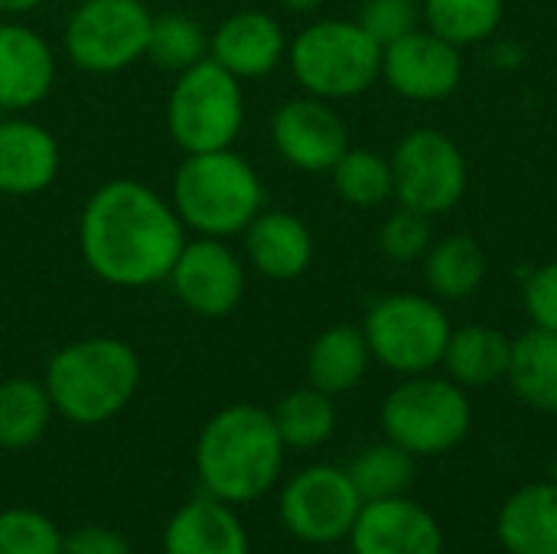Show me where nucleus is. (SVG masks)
Masks as SVG:
<instances>
[{
  "label": "nucleus",
  "instance_id": "nucleus-3",
  "mask_svg": "<svg viewBox=\"0 0 557 554\" xmlns=\"http://www.w3.org/2000/svg\"><path fill=\"white\" fill-rule=\"evenodd\" d=\"M59 418L98 428L117 418L140 389V359L117 336H88L62 346L42 376Z\"/></svg>",
  "mask_w": 557,
  "mask_h": 554
},
{
  "label": "nucleus",
  "instance_id": "nucleus-18",
  "mask_svg": "<svg viewBox=\"0 0 557 554\" xmlns=\"http://www.w3.org/2000/svg\"><path fill=\"white\" fill-rule=\"evenodd\" d=\"M62 167V150L55 134L26 118H0V196H39L46 193Z\"/></svg>",
  "mask_w": 557,
  "mask_h": 554
},
{
  "label": "nucleus",
  "instance_id": "nucleus-21",
  "mask_svg": "<svg viewBox=\"0 0 557 554\" xmlns=\"http://www.w3.org/2000/svg\"><path fill=\"white\" fill-rule=\"evenodd\" d=\"M496 542L506 554H557V483L519 487L496 516Z\"/></svg>",
  "mask_w": 557,
  "mask_h": 554
},
{
  "label": "nucleus",
  "instance_id": "nucleus-37",
  "mask_svg": "<svg viewBox=\"0 0 557 554\" xmlns=\"http://www.w3.org/2000/svg\"><path fill=\"white\" fill-rule=\"evenodd\" d=\"M46 0H0V20H20L33 10H39Z\"/></svg>",
  "mask_w": 557,
  "mask_h": 554
},
{
  "label": "nucleus",
  "instance_id": "nucleus-20",
  "mask_svg": "<svg viewBox=\"0 0 557 554\" xmlns=\"http://www.w3.org/2000/svg\"><path fill=\"white\" fill-rule=\"evenodd\" d=\"M245 235L248 264L271 281H294L313 264V232L284 209H261Z\"/></svg>",
  "mask_w": 557,
  "mask_h": 554
},
{
  "label": "nucleus",
  "instance_id": "nucleus-12",
  "mask_svg": "<svg viewBox=\"0 0 557 554\" xmlns=\"http://www.w3.org/2000/svg\"><path fill=\"white\" fill-rule=\"evenodd\" d=\"M173 297L202 320L228 317L245 297V261L225 238H186L176 264L166 274Z\"/></svg>",
  "mask_w": 557,
  "mask_h": 554
},
{
  "label": "nucleus",
  "instance_id": "nucleus-4",
  "mask_svg": "<svg viewBox=\"0 0 557 554\" xmlns=\"http://www.w3.org/2000/svg\"><path fill=\"white\" fill-rule=\"evenodd\" d=\"M170 202L186 232L202 238L242 235L264 209L268 193L258 170L228 150L183 153L170 183Z\"/></svg>",
  "mask_w": 557,
  "mask_h": 554
},
{
  "label": "nucleus",
  "instance_id": "nucleus-22",
  "mask_svg": "<svg viewBox=\"0 0 557 554\" xmlns=\"http://www.w3.org/2000/svg\"><path fill=\"white\" fill-rule=\"evenodd\" d=\"M512 359V340L483 323H470L450 333L444 349V376L454 379L460 389H493L506 382Z\"/></svg>",
  "mask_w": 557,
  "mask_h": 554
},
{
  "label": "nucleus",
  "instance_id": "nucleus-6",
  "mask_svg": "<svg viewBox=\"0 0 557 554\" xmlns=\"http://www.w3.org/2000/svg\"><path fill=\"white\" fill-rule=\"evenodd\" d=\"M379 421L385 441L411 457H444L470 438L473 405L454 379L424 372L401 379L385 395Z\"/></svg>",
  "mask_w": 557,
  "mask_h": 554
},
{
  "label": "nucleus",
  "instance_id": "nucleus-7",
  "mask_svg": "<svg viewBox=\"0 0 557 554\" xmlns=\"http://www.w3.org/2000/svg\"><path fill=\"white\" fill-rule=\"evenodd\" d=\"M245 127L242 78L202 59L183 72L166 98V134L183 153L228 150Z\"/></svg>",
  "mask_w": 557,
  "mask_h": 554
},
{
  "label": "nucleus",
  "instance_id": "nucleus-14",
  "mask_svg": "<svg viewBox=\"0 0 557 554\" xmlns=\"http://www.w3.org/2000/svg\"><path fill=\"white\" fill-rule=\"evenodd\" d=\"M463 78V56L428 26L382 49V82L408 101H444Z\"/></svg>",
  "mask_w": 557,
  "mask_h": 554
},
{
  "label": "nucleus",
  "instance_id": "nucleus-23",
  "mask_svg": "<svg viewBox=\"0 0 557 554\" xmlns=\"http://www.w3.org/2000/svg\"><path fill=\"white\" fill-rule=\"evenodd\" d=\"M369 366H372V353L362 327L336 323L313 340L307 353V382L336 398L359 389Z\"/></svg>",
  "mask_w": 557,
  "mask_h": 554
},
{
  "label": "nucleus",
  "instance_id": "nucleus-39",
  "mask_svg": "<svg viewBox=\"0 0 557 554\" xmlns=\"http://www.w3.org/2000/svg\"><path fill=\"white\" fill-rule=\"evenodd\" d=\"M552 480L557 483V457H555V464H552Z\"/></svg>",
  "mask_w": 557,
  "mask_h": 554
},
{
  "label": "nucleus",
  "instance_id": "nucleus-28",
  "mask_svg": "<svg viewBox=\"0 0 557 554\" xmlns=\"http://www.w3.org/2000/svg\"><path fill=\"white\" fill-rule=\"evenodd\" d=\"M352 487L359 490L362 503L372 500H392V496H408V487L414 483L418 473V457H411L405 447L382 441L352 457L346 467Z\"/></svg>",
  "mask_w": 557,
  "mask_h": 554
},
{
  "label": "nucleus",
  "instance_id": "nucleus-25",
  "mask_svg": "<svg viewBox=\"0 0 557 554\" xmlns=\"http://www.w3.org/2000/svg\"><path fill=\"white\" fill-rule=\"evenodd\" d=\"M506 382L532 411L557 415V333L532 327L512 340Z\"/></svg>",
  "mask_w": 557,
  "mask_h": 554
},
{
  "label": "nucleus",
  "instance_id": "nucleus-33",
  "mask_svg": "<svg viewBox=\"0 0 557 554\" xmlns=\"http://www.w3.org/2000/svg\"><path fill=\"white\" fill-rule=\"evenodd\" d=\"M431 238H434L431 216L414 212V209H405V206H398L395 212H388L385 222H382V229H379V248L395 264L421 261L428 255V248L434 245Z\"/></svg>",
  "mask_w": 557,
  "mask_h": 554
},
{
  "label": "nucleus",
  "instance_id": "nucleus-31",
  "mask_svg": "<svg viewBox=\"0 0 557 554\" xmlns=\"http://www.w3.org/2000/svg\"><path fill=\"white\" fill-rule=\"evenodd\" d=\"M157 69L183 72L202 59H209V33L199 20L186 13H160L153 16L147 56Z\"/></svg>",
  "mask_w": 557,
  "mask_h": 554
},
{
  "label": "nucleus",
  "instance_id": "nucleus-35",
  "mask_svg": "<svg viewBox=\"0 0 557 554\" xmlns=\"http://www.w3.org/2000/svg\"><path fill=\"white\" fill-rule=\"evenodd\" d=\"M522 307H525L532 327L557 333V261H548L525 274Z\"/></svg>",
  "mask_w": 557,
  "mask_h": 554
},
{
  "label": "nucleus",
  "instance_id": "nucleus-15",
  "mask_svg": "<svg viewBox=\"0 0 557 554\" xmlns=\"http://www.w3.org/2000/svg\"><path fill=\"white\" fill-rule=\"evenodd\" d=\"M352 554H444L437 516L411 496L362 503L349 532Z\"/></svg>",
  "mask_w": 557,
  "mask_h": 554
},
{
  "label": "nucleus",
  "instance_id": "nucleus-32",
  "mask_svg": "<svg viewBox=\"0 0 557 554\" xmlns=\"http://www.w3.org/2000/svg\"><path fill=\"white\" fill-rule=\"evenodd\" d=\"M0 554H62V529L39 509H0Z\"/></svg>",
  "mask_w": 557,
  "mask_h": 554
},
{
  "label": "nucleus",
  "instance_id": "nucleus-26",
  "mask_svg": "<svg viewBox=\"0 0 557 554\" xmlns=\"http://www.w3.org/2000/svg\"><path fill=\"white\" fill-rule=\"evenodd\" d=\"M52 398L42 379H7L0 382V447L26 451L39 444L52 424Z\"/></svg>",
  "mask_w": 557,
  "mask_h": 554
},
{
  "label": "nucleus",
  "instance_id": "nucleus-24",
  "mask_svg": "<svg viewBox=\"0 0 557 554\" xmlns=\"http://www.w3.org/2000/svg\"><path fill=\"white\" fill-rule=\"evenodd\" d=\"M486 251L473 235H447L421 258V274L434 300H467L486 281Z\"/></svg>",
  "mask_w": 557,
  "mask_h": 554
},
{
  "label": "nucleus",
  "instance_id": "nucleus-34",
  "mask_svg": "<svg viewBox=\"0 0 557 554\" xmlns=\"http://www.w3.org/2000/svg\"><path fill=\"white\" fill-rule=\"evenodd\" d=\"M359 26L385 49L424 26V10L421 0H366L359 10Z\"/></svg>",
  "mask_w": 557,
  "mask_h": 554
},
{
  "label": "nucleus",
  "instance_id": "nucleus-13",
  "mask_svg": "<svg viewBox=\"0 0 557 554\" xmlns=\"http://www.w3.org/2000/svg\"><path fill=\"white\" fill-rule=\"evenodd\" d=\"M271 144L287 167L300 173H330L349 150V131L333 101L300 95L274 111Z\"/></svg>",
  "mask_w": 557,
  "mask_h": 554
},
{
  "label": "nucleus",
  "instance_id": "nucleus-1",
  "mask_svg": "<svg viewBox=\"0 0 557 554\" xmlns=\"http://www.w3.org/2000/svg\"><path fill=\"white\" fill-rule=\"evenodd\" d=\"M186 245L170 196L140 180H108L82 206L78 251L88 271L111 287L163 284Z\"/></svg>",
  "mask_w": 557,
  "mask_h": 554
},
{
  "label": "nucleus",
  "instance_id": "nucleus-8",
  "mask_svg": "<svg viewBox=\"0 0 557 554\" xmlns=\"http://www.w3.org/2000/svg\"><path fill=\"white\" fill-rule=\"evenodd\" d=\"M362 333L372 362L408 379L434 372L444 362L454 327L441 300L431 294H392L369 307Z\"/></svg>",
  "mask_w": 557,
  "mask_h": 554
},
{
  "label": "nucleus",
  "instance_id": "nucleus-29",
  "mask_svg": "<svg viewBox=\"0 0 557 554\" xmlns=\"http://www.w3.org/2000/svg\"><path fill=\"white\" fill-rule=\"evenodd\" d=\"M424 26L457 49L490 39L506 13L503 0H421Z\"/></svg>",
  "mask_w": 557,
  "mask_h": 554
},
{
  "label": "nucleus",
  "instance_id": "nucleus-17",
  "mask_svg": "<svg viewBox=\"0 0 557 554\" xmlns=\"http://www.w3.org/2000/svg\"><path fill=\"white\" fill-rule=\"evenodd\" d=\"M287 33L268 10H235L209 33V59L235 78H264L287 59Z\"/></svg>",
  "mask_w": 557,
  "mask_h": 554
},
{
  "label": "nucleus",
  "instance_id": "nucleus-36",
  "mask_svg": "<svg viewBox=\"0 0 557 554\" xmlns=\"http://www.w3.org/2000/svg\"><path fill=\"white\" fill-rule=\"evenodd\" d=\"M62 554H134L121 529L111 526H82L75 532H62Z\"/></svg>",
  "mask_w": 557,
  "mask_h": 554
},
{
  "label": "nucleus",
  "instance_id": "nucleus-38",
  "mask_svg": "<svg viewBox=\"0 0 557 554\" xmlns=\"http://www.w3.org/2000/svg\"><path fill=\"white\" fill-rule=\"evenodd\" d=\"M290 13H317L323 7V0H281Z\"/></svg>",
  "mask_w": 557,
  "mask_h": 554
},
{
  "label": "nucleus",
  "instance_id": "nucleus-9",
  "mask_svg": "<svg viewBox=\"0 0 557 554\" xmlns=\"http://www.w3.org/2000/svg\"><path fill=\"white\" fill-rule=\"evenodd\" d=\"M153 13L147 0H82L62 29V52L88 75H114L147 56Z\"/></svg>",
  "mask_w": 557,
  "mask_h": 554
},
{
  "label": "nucleus",
  "instance_id": "nucleus-19",
  "mask_svg": "<svg viewBox=\"0 0 557 554\" xmlns=\"http://www.w3.org/2000/svg\"><path fill=\"white\" fill-rule=\"evenodd\" d=\"M163 554H251V535L235 506L202 493L170 516Z\"/></svg>",
  "mask_w": 557,
  "mask_h": 554
},
{
  "label": "nucleus",
  "instance_id": "nucleus-27",
  "mask_svg": "<svg viewBox=\"0 0 557 554\" xmlns=\"http://www.w3.org/2000/svg\"><path fill=\"white\" fill-rule=\"evenodd\" d=\"M271 418H274V428L287 451H317L336 434V424H339L333 395H326L313 385L287 392L274 405Z\"/></svg>",
  "mask_w": 557,
  "mask_h": 554
},
{
  "label": "nucleus",
  "instance_id": "nucleus-30",
  "mask_svg": "<svg viewBox=\"0 0 557 554\" xmlns=\"http://www.w3.org/2000/svg\"><path fill=\"white\" fill-rule=\"evenodd\" d=\"M330 176H333L336 196L356 209H375V206L395 199L392 160L369 147H349L336 160Z\"/></svg>",
  "mask_w": 557,
  "mask_h": 554
},
{
  "label": "nucleus",
  "instance_id": "nucleus-5",
  "mask_svg": "<svg viewBox=\"0 0 557 554\" xmlns=\"http://www.w3.org/2000/svg\"><path fill=\"white\" fill-rule=\"evenodd\" d=\"M287 65L304 95L323 101H349L382 78V46L359 20H317L287 46Z\"/></svg>",
  "mask_w": 557,
  "mask_h": 554
},
{
  "label": "nucleus",
  "instance_id": "nucleus-10",
  "mask_svg": "<svg viewBox=\"0 0 557 554\" xmlns=\"http://www.w3.org/2000/svg\"><path fill=\"white\" fill-rule=\"evenodd\" d=\"M392 160L395 199L405 209L424 216H447L467 193V157L454 137L437 127H414L408 131Z\"/></svg>",
  "mask_w": 557,
  "mask_h": 554
},
{
  "label": "nucleus",
  "instance_id": "nucleus-16",
  "mask_svg": "<svg viewBox=\"0 0 557 554\" xmlns=\"http://www.w3.org/2000/svg\"><path fill=\"white\" fill-rule=\"evenodd\" d=\"M55 85V52L49 39L20 23L0 20V114H26Z\"/></svg>",
  "mask_w": 557,
  "mask_h": 554
},
{
  "label": "nucleus",
  "instance_id": "nucleus-11",
  "mask_svg": "<svg viewBox=\"0 0 557 554\" xmlns=\"http://www.w3.org/2000/svg\"><path fill=\"white\" fill-rule=\"evenodd\" d=\"M362 509V496L352 487L346 467L313 464L294 473L277 496L284 529L304 545L346 542Z\"/></svg>",
  "mask_w": 557,
  "mask_h": 554
},
{
  "label": "nucleus",
  "instance_id": "nucleus-2",
  "mask_svg": "<svg viewBox=\"0 0 557 554\" xmlns=\"http://www.w3.org/2000/svg\"><path fill=\"white\" fill-rule=\"evenodd\" d=\"M287 447L274 428L271 411L238 402L215 411L193 451V467L202 493L228 503L248 506L268 496L284 473Z\"/></svg>",
  "mask_w": 557,
  "mask_h": 554
}]
</instances>
